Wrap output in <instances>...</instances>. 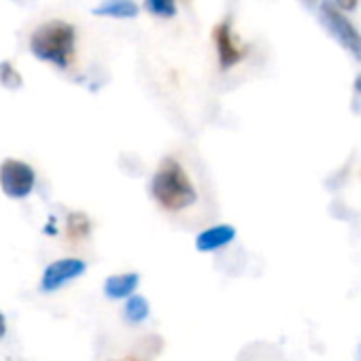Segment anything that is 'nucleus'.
I'll return each mask as SVG.
<instances>
[{
	"mask_svg": "<svg viewBox=\"0 0 361 361\" xmlns=\"http://www.w3.org/2000/svg\"><path fill=\"white\" fill-rule=\"evenodd\" d=\"M149 190H151L153 200L164 211H170V213L185 211L198 200V192L192 183L190 174L172 157H166L159 164V168L151 176Z\"/></svg>",
	"mask_w": 361,
	"mask_h": 361,
	"instance_id": "nucleus-1",
	"label": "nucleus"
},
{
	"mask_svg": "<svg viewBox=\"0 0 361 361\" xmlns=\"http://www.w3.org/2000/svg\"><path fill=\"white\" fill-rule=\"evenodd\" d=\"M75 28L66 22H47L39 26L30 37V51L35 58L66 68L75 51Z\"/></svg>",
	"mask_w": 361,
	"mask_h": 361,
	"instance_id": "nucleus-2",
	"label": "nucleus"
},
{
	"mask_svg": "<svg viewBox=\"0 0 361 361\" xmlns=\"http://www.w3.org/2000/svg\"><path fill=\"white\" fill-rule=\"evenodd\" d=\"M319 20L325 28V32L338 41V45L348 51L357 62H361V32L346 20V16L331 3V0H323L319 7Z\"/></svg>",
	"mask_w": 361,
	"mask_h": 361,
	"instance_id": "nucleus-3",
	"label": "nucleus"
},
{
	"mask_svg": "<svg viewBox=\"0 0 361 361\" xmlns=\"http://www.w3.org/2000/svg\"><path fill=\"white\" fill-rule=\"evenodd\" d=\"M37 185V172L22 159H5L0 164V190L13 200L28 198Z\"/></svg>",
	"mask_w": 361,
	"mask_h": 361,
	"instance_id": "nucleus-4",
	"label": "nucleus"
},
{
	"mask_svg": "<svg viewBox=\"0 0 361 361\" xmlns=\"http://www.w3.org/2000/svg\"><path fill=\"white\" fill-rule=\"evenodd\" d=\"M85 268H87V264L83 259H77V257L56 259L45 268L43 279H41V289L45 293H54V291L62 289L64 285L77 281L85 272Z\"/></svg>",
	"mask_w": 361,
	"mask_h": 361,
	"instance_id": "nucleus-5",
	"label": "nucleus"
},
{
	"mask_svg": "<svg viewBox=\"0 0 361 361\" xmlns=\"http://www.w3.org/2000/svg\"><path fill=\"white\" fill-rule=\"evenodd\" d=\"M213 41H215V47H217V56H219V66H221V71H230L232 66H236V64L243 60L245 51L234 43L232 30H230V24H228V22H224V24H219V26L215 28Z\"/></svg>",
	"mask_w": 361,
	"mask_h": 361,
	"instance_id": "nucleus-6",
	"label": "nucleus"
},
{
	"mask_svg": "<svg viewBox=\"0 0 361 361\" xmlns=\"http://www.w3.org/2000/svg\"><path fill=\"white\" fill-rule=\"evenodd\" d=\"M234 238H236V228L228 224H219L196 236V249L200 253H213V251L228 247Z\"/></svg>",
	"mask_w": 361,
	"mask_h": 361,
	"instance_id": "nucleus-7",
	"label": "nucleus"
},
{
	"mask_svg": "<svg viewBox=\"0 0 361 361\" xmlns=\"http://www.w3.org/2000/svg\"><path fill=\"white\" fill-rule=\"evenodd\" d=\"M140 285V276L136 272H126V274H113L104 281V295L111 300H123L132 298L134 291Z\"/></svg>",
	"mask_w": 361,
	"mask_h": 361,
	"instance_id": "nucleus-8",
	"label": "nucleus"
},
{
	"mask_svg": "<svg viewBox=\"0 0 361 361\" xmlns=\"http://www.w3.org/2000/svg\"><path fill=\"white\" fill-rule=\"evenodd\" d=\"M100 18H115V20H130L138 16V5L134 0H102L92 11Z\"/></svg>",
	"mask_w": 361,
	"mask_h": 361,
	"instance_id": "nucleus-9",
	"label": "nucleus"
},
{
	"mask_svg": "<svg viewBox=\"0 0 361 361\" xmlns=\"http://www.w3.org/2000/svg\"><path fill=\"white\" fill-rule=\"evenodd\" d=\"M149 312H151L149 302H147V298H142V295H132V298H128V302H126V306H123V319H126L130 325H138V323L147 321V319H149Z\"/></svg>",
	"mask_w": 361,
	"mask_h": 361,
	"instance_id": "nucleus-10",
	"label": "nucleus"
},
{
	"mask_svg": "<svg viewBox=\"0 0 361 361\" xmlns=\"http://www.w3.org/2000/svg\"><path fill=\"white\" fill-rule=\"evenodd\" d=\"M66 234L71 240L79 243L92 234V221L85 213H71L66 219Z\"/></svg>",
	"mask_w": 361,
	"mask_h": 361,
	"instance_id": "nucleus-11",
	"label": "nucleus"
},
{
	"mask_svg": "<svg viewBox=\"0 0 361 361\" xmlns=\"http://www.w3.org/2000/svg\"><path fill=\"white\" fill-rule=\"evenodd\" d=\"M0 85L7 90H20L24 85L20 71H16L11 62H0Z\"/></svg>",
	"mask_w": 361,
	"mask_h": 361,
	"instance_id": "nucleus-12",
	"label": "nucleus"
},
{
	"mask_svg": "<svg viewBox=\"0 0 361 361\" xmlns=\"http://www.w3.org/2000/svg\"><path fill=\"white\" fill-rule=\"evenodd\" d=\"M145 9L157 18H172L176 13V0H145Z\"/></svg>",
	"mask_w": 361,
	"mask_h": 361,
	"instance_id": "nucleus-13",
	"label": "nucleus"
},
{
	"mask_svg": "<svg viewBox=\"0 0 361 361\" xmlns=\"http://www.w3.org/2000/svg\"><path fill=\"white\" fill-rule=\"evenodd\" d=\"M336 7L342 11H355L357 9V0H336Z\"/></svg>",
	"mask_w": 361,
	"mask_h": 361,
	"instance_id": "nucleus-14",
	"label": "nucleus"
},
{
	"mask_svg": "<svg viewBox=\"0 0 361 361\" xmlns=\"http://www.w3.org/2000/svg\"><path fill=\"white\" fill-rule=\"evenodd\" d=\"M5 334H7V319H5L3 312H0V340L5 338Z\"/></svg>",
	"mask_w": 361,
	"mask_h": 361,
	"instance_id": "nucleus-15",
	"label": "nucleus"
},
{
	"mask_svg": "<svg viewBox=\"0 0 361 361\" xmlns=\"http://www.w3.org/2000/svg\"><path fill=\"white\" fill-rule=\"evenodd\" d=\"M300 3H302L304 7H308V9H314V7H317V0H300Z\"/></svg>",
	"mask_w": 361,
	"mask_h": 361,
	"instance_id": "nucleus-16",
	"label": "nucleus"
},
{
	"mask_svg": "<svg viewBox=\"0 0 361 361\" xmlns=\"http://www.w3.org/2000/svg\"><path fill=\"white\" fill-rule=\"evenodd\" d=\"M355 92L361 96V75H357V79H355Z\"/></svg>",
	"mask_w": 361,
	"mask_h": 361,
	"instance_id": "nucleus-17",
	"label": "nucleus"
},
{
	"mask_svg": "<svg viewBox=\"0 0 361 361\" xmlns=\"http://www.w3.org/2000/svg\"><path fill=\"white\" fill-rule=\"evenodd\" d=\"M121 361H142V357H140V355H130V357H126V359H121Z\"/></svg>",
	"mask_w": 361,
	"mask_h": 361,
	"instance_id": "nucleus-18",
	"label": "nucleus"
},
{
	"mask_svg": "<svg viewBox=\"0 0 361 361\" xmlns=\"http://www.w3.org/2000/svg\"><path fill=\"white\" fill-rule=\"evenodd\" d=\"M355 357H357V361H361V344L357 346V353H355Z\"/></svg>",
	"mask_w": 361,
	"mask_h": 361,
	"instance_id": "nucleus-19",
	"label": "nucleus"
}]
</instances>
